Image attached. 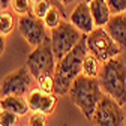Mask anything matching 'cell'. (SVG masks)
<instances>
[{"mask_svg":"<svg viewBox=\"0 0 126 126\" xmlns=\"http://www.w3.org/2000/svg\"><path fill=\"white\" fill-rule=\"evenodd\" d=\"M87 53V35H83L81 41L65 57L57 60L54 69V93L57 96L69 94L74 80L83 72V60Z\"/></svg>","mask_w":126,"mask_h":126,"instance_id":"obj_1","label":"cell"},{"mask_svg":"<svg viewBox=\"0 0 126 126\" xmlns=\"http://www.w3.org/2000/svg\"><path fill=\"white\" fill-rule=\"evenodd\" d=\"M102 87L99 78H90L80 74L72 83L69 90V98L72 104L83 113L87 120L93 119V113L96 110L101 98H102Z\"/></svg>","mask_w":126,"mask_h":126,"instance_id":"obj_2","label":"cell"},{"mask_svg":"<svg viewBox=\"0 0 126 126\" xmlns=\"http://www.w3.org/2000/svg\"><path fill=\"white\" fill-rule=\"evenodd\" d=\"M102 92L116 99L122 107L126 104V65L117 56L102 63L99 72Z\"/></svg>","mask_w":126,"mask_h":126,"instance_id":"obj_3","label":"cell"},{"mask_svg":"<svg viewBox=\"0 0 126 126\" xmlns=\"http://www.w3.org/2000/svg\"><path fill=\"white\" fill-rule=\"evenodd\" d=\"M56 63L57 59L53 53V44H51V36H47L45 41L35 47L33 51L27 56L26 60V66L32 72V75L35 77V80L44 74H53L56 69Z\"/></svg>","mask_w":126,"mask_h":126,"instance_id":"obj_4","label":"cell"},{"mask_svg":"<svg viewBox=\"0 0 126 126\" xmlns=\"http://www.w3.org/2000/svg\"><path fill=\"white\" fill-rule=\"evenodd\" d=\"M84 33H81L71 21L62 20V23L51 30V44H53V53L57 60L63 59L74 47L81 41Z\"/></svg>","mask_w":126,"mask_h":126,"instance_id":"obj_5","label":"cell"},{"mask_svg":"<svg viewBox=\"0 0 126 126\" xmlns=\"http://www.w3.org/2000/svg\"><path fill=\"white\" fill-rule=\"evenodd\" d=\"M87 48L89 53L94 54L101 60V63L114 59L122 53L120 45L110 36L105 27H94V30L87 35Z\"/></svg>","mask_w":126,"mask_h":126,"instance_id":"obj_6","label":"cell"},{"mask_svg":"<svg viewBox=\"0 0 126 126\" xmlns=\"http://www.w3.org/2000/svg\"><path fill=\"white\" fill-rule=\"evenodd\" d=\"M92 122L94 123V126H123L125 125L123 107L116 99L104 93L93 113Z\"/></svg>","mask_w":126,"mask_h":126,"instance_id":"obj_7","label":"cell"},{"mask_svg":"<svg viewBox=\"0 0 126 126\" xmlns=\"http://www.w3.org/2000/svg\"><path fill=\"white\" fill-rule=\"evenodd\" d=\"M33 75L29 71V68L24 65L23 68H18L8 74L3 78V83L0 86V94L2 96H8V94H20V96H26L30 92V86L33 81Z\"/></svg>","mask_w":126,"mask_h":126,"instance_id":"obj_8","label":"cell"},{"mask_svg":"<svg viewBox=\"0 0 126 126\" xmlns=\"http://www.w3.org/2000/svg\"><path fill=\"white\" fill-rule=\"evenodd\" d=\"M18 30L21 36L26 39V42L29 45L35 47L41 45L47 35V26L44 23V20L35 17L33 14H27V15H20L18 18Z\"/></svg>","mask_w":126,"mask_h":126,"instance_id":"obj_9","label":"cell"},{"mask_svg":"<svg viewBox=\"0 0 126 126\" xmlns=\"http://www.w3.org/2000/svg\"><path fill=\"white\" fill-rule=\"evenodd\" d=\"M69 21L84 35H89L90 32H93L94 27H96L87 2H81V3L77 5V8L72 11L71 17H69Z\"/></svg>","mask_w":126,"mask_h":126,"instance_id":"obj_10","label":"cell"},{"mask_svg":"<svg viewBox=\"0 0 126 126\" xmlns=\"http://www.w3.org/2000/svg\"><path fill=\"white\" fill-rule=\"evenodd\" d=\"M105 30L120 45L122 50H126V12L111 15V18L105 26Z\"/></svg>","mask_w":126,"mask_h":126,"instance_id":"obj_11","label":"cell"},{"mask_svg":"<svg viewBox=\"0 0 126 126\" xmlns=\"http://www.w3.org/2000/svg\"><path fill=\"white\" fill-rule=\"evenodd\" d=\"M89 3V8H90V12H92V17H93V21H94V26L96 27H105L107 23L111 18V9H110L107 0H90Z\"/></svg>","mask_w":126,"mask_h":126,"instance_id":"obj_12","label":"cell"},{"mask_svg":"<svg viewBox=\"0 0 126 126\" xmlns=\"http://www.w3.org/2000/svg\"><path fill=\"white\" fill-rule=\"evenodd\" d=\"M2 110H9V111L18 114V116H26L30 111L27 98L20 96V94L2 96Z\"/></svg>","mask_w":126,"mask_h":126,"instance_id":"obj_13","label":"cell"},{"mask_svg":"<svg viewBox=\"0 0 126 126\" xmlns=\"http://www.w3.org/2000/svg\"><path fill=\"white\" fill-rule=\"evenodd\" d=\"M101 60L92 54V53H87L84 60H83V75L86 77H90V78H98L99 77V72H101V66H99Z\"/></svg>","mask_w":126,"mask_h":126,"instance_id":"obj_14","label":"cell"},{"mask_svg":"<svg viewBox=\"0 0 126 126\" xmlns=\"http://www.w3.org/2000/svg\"><path fill=\"white\" fill-rule=\"evenodd\" d=\"M62 20H65L63 18V15H62V12L56 8V6H51L50 8V11L47 12V15H45V18H44V23H45V26L48 27V29H56L60 23H62Z\"/></svg>","mask_w":126,"mask_h":126,"instance_id":"obj_15","label":"cell"},{"mask_svg":"<svg viewBox=\"0 0 126 126\" xmlns=\"http://www.w3.org/2000/svg\"><path fill=\"white\" fill-rule=\"evenodd\" d=\"M14 17L6 12V11H2L0 12V35H3V36H8L12 33V30H14Z\"/></svg>","mask_w":126,"mask_h":126,"instance_id":"obj_16","label":"cell"},{"mask_svg":"<svg viewBox=\"0 0 126 126\" xmlns=\"http://www.w3.org/2000/svg\"><path fill=\"white\" fill-rule=\"evenodd\" d=\"M44 93H45V92H42L39 87L29 92L27 102H29V108H30V111H39V110H41V104H42Z\"/></svg>","mask_w":126,"mask_h":126,"instance_id":"obj_17","label":"cell"},{"mask_svg":"<svg viewBox=\"0 0 126 126\" xmlns=\"http://www.w3.org/2000/svg\"><path fill=\"white\" fill-rule=\"evenodd\" d=\"M38 87L45 93H54V75L53 74H44L38 78Z\"/></svg>","mask_w":126,"mask_h":126,"instance_id":"obj_18","label":"cell"},{"mask_svg":"<svg viewBox=\"0 0 126 126\" xmlns=\"http://www.w3.org/2000/svg\"><path fill=\"white\" fill-rule=\"evenodd\" d=\"M18 114H15L9 110H0V125L2 126H17Z\"/></svg>","mask_w":126,"mask_h":126,"instance_id":"obj_19","label":"cell"},{"mask_svg":"<svg viewBox=\"0 0 126 126\" xmlns=\"http://www.w3.org/2000/svg\"><path fill=\"white\" fill-rule=\"evenodd\" d=\"M12 8L18 15L32 14V0H12Z\"/></svg>","mask_w":126,"mask_h":126,"instance_id":"obj_20","label":"cell"},{"mask_svg":"<svg viewBox=\"0 0 126 126\" xmlns=\"http://www.w3.org/2000/svg\"><path fill=\"white\" fill-rule=\"evenodd\" d=\"M29 126H48L47 116L39 111H32V116L29 117Z\"/></svg>","mask_w":126,"mask_h":126,"instance_id":"obj_21","label":"cell"},{"mask_svg":"<svg viewBox=\"0 0 126 126\" xmlns=\"http://www.w3.org/2000/svg\"><path fill=\"white\" fill-rule=\"evenodd\" d=\"M107 3L111 9V14H125L126 12V0H107Z\"/></svg>","mask_w":126,"mask_h":126,"instance_id":"obj_22","label":"cell"},{"mask_svg":"<svg viewBox=\"0 0 126 126\" xmlns=\"http://www.w3.org/2000/svg\"><path fill=\"white\" fill-rule=\"evenodd\" d=\"M11 2H12V0H0V12L5 11V9L11 5Z\"/></svg>","mask_w":126,"mask_h":126,"instance_id":"obj_23","label":"cell"},{"mask_svg":"<svg viewBox=\"0 0 126 126\" xmlns=\"http://www.w3.org/2000/svg\"><path fill=\"white\" fill-rule=\"evenodd\" d=\"M5 45H6V42H5V36H3V35H0V56L5 53Z\"/></svg>","mask_w":126,"mask_h":126,"instance_id":"obj_24","label":"cell"},{"mask_svg":"<svg viewBox=\"0 0 126 126\" xmlns=\"http://www.w3.org/2000/svg\"><path fill=\"white\" fill-rule=\"evenodd\" d=\"M74 2H77V0H62V3L65 5V6H69V5H72Z\"/></svg>","mask_w":126,"mask_h":126,"instance_id":"obj_25","label":"cell"},{"mask_svg":"<svg viewBox=\"0 0 126 126\" xmlns=\"http://www.w3.org/2000/svg\"><path fill=\"white\" fill-rule=\"evenodd\" d=\"M0 110H2V94H0Z\"/></svg>","mask_w":126,"mask_h":126,"instance_id":"obj_26","label":"cell"},{"mask_svg":"<svg viewBox=\"0 0 126 126\" xmlns=\"http://www.w3.org/2000/svg\"><path fill=\"white\" fill-rule=\"evenodd\" d=\"M86 2H90V0H86Z\"/></svg>","mask_w":126,"mask_h":126,"instance_id":"obj_27","label":"cell"},{"mask_svg":"<svg viewBox=\"0 0 126 126\" xmlns=\"http://www.w3.org/2000/svg\"><path fill=\"white\" fill-rule=\"evenodd\" d=\"M0 126H2V125H0Z\"/></svg>","mask_w":126,"mask_h":126,"instance_id":"obj_28","label":"cell"}]
</instances>
